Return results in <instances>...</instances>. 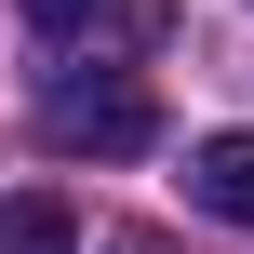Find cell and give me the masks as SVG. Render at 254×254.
Returning <instances> with one entry per match:
<instances>
[{"mask_svg": "<svg viewBox=\"0 0 254 254\" xmlns=\"http://www.w3.org/2000/svg\"><path fill=\"white\" fill-rule=\"evenodd\" d=\"M161 134V107L121 80V67H80V80H40V147H67V161H134Z\"/></svg>", "mask_w": 254, "mask_h": 254, "instance_id": "obj_1", "label": "cell"}, {"mask_svg": "<svg viewBox=\"0 0 254 254\" xmlns=\"http://www.w3.org/2000/svg\"><path fill=\"white\" fill-rule=\"evenodd\" d=\"M188 201L228 214V228H254V134H201L188 147Z\"/></svg>", "mask_w": 254, "mask_h": 254, "instance_id": "obj_2", "label": "cell"}, {"mask_svg": "<svg viewBox=\"0 0 254 254\" xmlns=\"http://www.w3.org/2000/svg\"><path fill=\"white\" fill-rule=\"evenodd\" d=\"M0 254H80V214L54 188H27V201H0Z\"/></svg>", "mask_w": 254, "mask_h": 254, "instance_id": "obj_3", "label": "cell"}, {"mask_svg": "<svg viewBox=\"0 0 254 254\" xmlns=\"http://www.w3.org/2000/svg\"><path fill=\"white\" fill-rule=\"evenodd\" d=\"M13 13H27V27H54V40H94V27H121L134 0H13Z\"/></svg>", "mask_w": 254, "mask_h": 254, "instance_id": "obj_4", "label": "cell"}, {"mask_svg": "<svg viewBox=\"0 0 254 254\" xmlns=\"http://www.w3.org/2000/svg\"><path fill=\"white\" fill-rule=\"evenodd\" d=\"M107 254H161V241H107Z\"/></svg>", "mask_w": 254, "mask_h": 254, "instance_id": "obj_5", "label": "cell"}]
</instances>
